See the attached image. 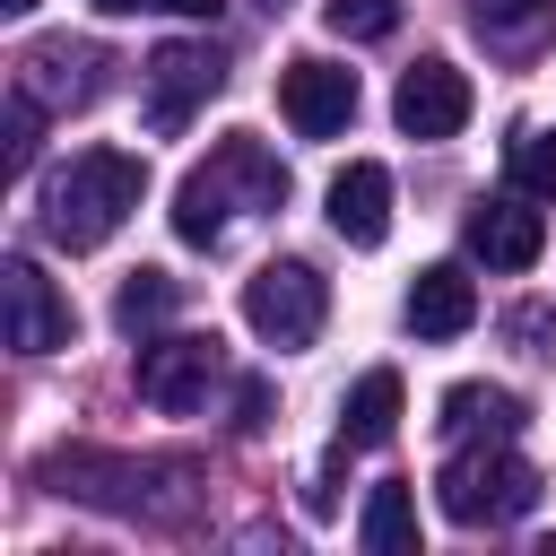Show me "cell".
<instances>
[{"instance_id":"7402d4cb","label":"cell","mask_w":556,"mask_h":556,"mask_svg":"<svg viewBox=\"0 0 556 556\" xmlns=\"http://www.w3.org/2000/svg\"><path fill=\"white\" fill-rule=\"evenodd\" d=\"M269 426V382H243L235 391V434H261Z\"/></svg>"},{"instance_id":"44dd1931","label":"cell","mask_w":556,"mask_h":556,"mask_svg":"<svg viewBox=\"0 0 556 556\" xmlns=\"http://www.w3.org/2000/svg\"><path fill=\"white\" fill-rule=\"evenodd\" d=\"M469 17H478L486 35H530V26L547 17V0H469Z\"/></svg>"},{"instance_id":"ba28073f","label":"cell","mask_w":556,"mask_h":556,"mask_svg":"<svg viewBox=\"0 0 556 556\" xmlns=\"http://www.w3.org/2000/svg\"><path fill=\"white\" fill-rule=\"evenodd\" d=\"M469 78L452 70V61H417V70H400V96H391V122L408 130V139H452L460 122H469Z\"/></svg>"},{"instance_id":"e0dca14e","label":"cell","mask_w":556,"mask_h":556,"mask_svg":"<svg viewBox=\"0 0 556 556\" xmlns=\"http://www.w3.org/2000/svg\"><path fill=\"white\" fill-rule=\"evenodd\" d=\"M174 295H182V287H174L165 269H130V278H122V295H113V321L139 339V330H156V321L174 313Z\"/></svg>"},{"instance_id":"8992f818","label":"cell","mask_w":556,"mask_h":556,"mask_svg":"<svg viewBox=\"0 0 556 556\" xmlns=\"http://www.w3.org/2000/svg\"><path fill=\"white\" fill-rule=\"evenodd\" d=\"M278 113H287L295 139L348 130L356 122V70H339V61H287L278 70Z\"/></svg>"},{"instance_id":"d6986e66","label":"cell","mask_w":556,"mask_h":556,"mask_svg":"<svg viewBox=\"0 0 556 556\" xmlns=\"http://www.w3.org/2000/svg\"><path fill=\"white\" fill-rule=\"evenodd\" d=\"M321 17H330V35H356V43H382V35L400 26V0H330Z\"/></svg>"},{"instance_id":"7a4b0ae2","label":"cell","mask_w":556,"mask_h":556,"mask_svg":"<svg viewBox=\"0 0 556 556\" xmlns=\"http://www.w3.org/2000/svg\"><path fill=\"white\" fill-rule=\"evenodd\" d=\"M434 495H443V513L460 530H495V521H521L539 504V469L521 452H452Z\"/></svg>"},{"instance_id":"6da1fadb","label":"cell","mask_w":556,"mask_h":556,"mask_svg":"<svg viewBox=\"0 0 556 556\" xmlns=\"http://www.w3.org/2000/svg\"><path fill=\"white\" fill-rule=\"evenodd\" d=\"M139 191H148V165H139V156H122V148H78V156L52 174V191H43V235H52L61 252H96V243L139 208Z\"/></svg>"},{"instance_id":"9a60e30c","label":"cell","mask_w":556,"mask_h":556,"mask_svg":"<svg viewBox=\"0 0 556 556\" xmlns=\"http://www.w3.org/2000/svg\"><path fill=\"white\" fill-rule=\"evenodd\" d=\"M174 235H182V243H217V235H226V165H217V156L174 191Z\"/></svg>"},{"instance_id":"5b68a950","label":"cell","mask_w":556,"mask_h":556,"mask_svg":"<svg viewBox=\"0 0 556 556\" xmlns=\"http://www.w3.org/2000/svg\"><path fill=\"white\" fill-rule=\"evenodd\" d=\"M0 321H9V348H17V356H52V348H70V330H78L70 295H61L26 252L0 261Z\"/></svg>"},{"instance_id":"2e32d148","label":"cell","mask_w":556,"mask_h":556,"mask_svg":"<svg viewBox=\"0 0 556 556\" xmlns=\"http://www.w3.org/2000/svg\"><path fill=\"white\" fill-rule=\"evenodd\" d=\"M443 426H452V434H478V426H486V434H513V426H521V400H513V391L452 382V391H443Z\"/></svg>"},{"instance_id":"7c38bea8","label":"cell","mask_w":556,"mask_h":556,"mask_svg":"<svg viewBox=\"0 0 556 556\" xmlns=\"http://www.w3.org/2000/svg\"><path fill=\"white\" fill-rule=\"evenodd\" d=\"M469 321H478V287H469V269H452V261L417 269V287H408V330H417V339H460Z\"/></svg>"},{"instance_id":"3957f363","label":"cell","mask_w":556,"mask_h":556,"mask_svg":"<svg viewBox=\"0 0 556 556\" xmlns=\"http://www.w3.org/2000/svg\"><path fill=\"white\" fill-rule=\"evenodd\" d=\"M321 313H330V278L313 261H269V269L243 278V321L269 348H313L321 339Z\"/></svg>"},{"instance_id":"603a6c76","label":"cell","mask_w":556,"mask_h":556,"mask_svg":"<svg viewBox=\"0 0 556 556\" xmlns=\"http://www.w3.org/2000/svg\"><path fill=\"white\" fill-rule=\"evenodd\" d=\"M174 17H217V0H165Z\"/></svg>"},{"instance_id":"cb8c5ba5","label":"cell","mask_w":556,"mask_h":556,"mask_svg":"<svg viewBox=\"0 0 556 556\" xmlns=\"http://www.w3.org/2000/svg\"><path fill=\"white\" fill-rule=\"evenodd\" d=\"M96 9H104V17H130V9H148V0H96Z\"/></svg>"},{"instance_id":"d4e9b609","label":"cell","mask_w":556,"mask_h":556,"mask_svg":"<svg viewBox=\"0 0 556 556\" xmlns=\"http://www.w3.org/2000/svg\"><path fill=\"white\" fill-rule=\"evenodd\" d=\"M0 9H35V0H0Z\"/></svg>"},{"instance_id":"4fadbf2b","label":"cell","mask_w":556,"mask_h":556,"mask_svg":"<svg viewBox=\"0 0 556 556\" xmlns=\"http://www.w3.org/2000/svg\"><path fill=\"white\" fill-rule=\"evenodd\" d=\"M391 434H400V374L374 365V374L348 391V408H339V443H348V452H382Z\"/></svg>"},{"instance_id":"5bb4252c","label":"cell","mask_w":556,"mask_h":556,"mask_svg":"<svg viewBox=\"0 0 556 556\" xmlns=\"http://www.w3.org/2000/svg\"><path fill=\"white\" fill-rule=\"evenodd\" d=\"M356 539H365L374 556H408V547H417V486H408V478H382V486L365 495V513H356Z\"/></svg>"},{"instance_id":"ffe728a7","label":"cell","mask_w":556,"mask_h":556,"mask_svg":"<svg viewBox=\"0 0 556 556\" xmlns=\"http://www.w3.org/2000/svg\"><path fill=\"white\" fill-rule=\"evenodd\" d=\"M35 130H43V104L17 87V104H9V148H0V174H9V182L35 165Z\"/></svg>"},{"instance_id":"30bf717a","label":"cell","mask_w":556,"mask_h":556,"mask_svg":"<svg viewBox=\"0 0 556 556\" xmlns=\"http://www.w3.org/2000/svg\"><path fill=\"white\" fill-rule=\"evenodd\" d=\"M17 87H26L43 113H61V104H87V96L104 87V52H96V43H70V35H52V43H35V52L17 61Z\"/></svg>"},{"instance_id":"8fae6325","label":"cell","mask_w":556,"mask_h":556,"mask_svg":"<svg viewBox=\"0 0 556 556\" xmlns=\"http://www.w3.org/2000/svg\"><path fill=\"white\" fill-rule=\"evenodd\" d=\"M330 226H339V243H356V252H374V243L391 235V174H382L374 156H356V165L330 182Z\"/></svg>"},{"instance_id":"ac0fdd59","label":"cell","mask_w":556,"mask_h":556,"mask_svg":"<svg viewBox=\"0 0 556 556\" xmlns=\"http://www.w3.org/2000/svg\"><path fill=\"white\" fill-rule=\"evenodd\" d=\"M513 182L530 200H556V130H513Z\"/></svg>"},{"instance_id":"277c9868","label":"cell","mask_w":556,"mask_h":556,"mask_svg":"<svg viewBox=\"0 0 556 556\" xmlns=\"http://www.w3.org/2000/svg\"><path fill=\"white\" fill-rule=\"evenodd\" d=\"M217 330H174V339H148L139 348V400L156 408V417H191L200 400H208V382H217Z\"/></svg>"},{"instance_id":"9c48e42d","label":"cell","mask_w":556,"mask_h":556,"mask_svg":"<svg viewBox=\"0 0 556 556\" xmlns=\"http://www.w3.org/2000/svg\"><path fill=\"white\" fill-rule=\"evenodd\" d=\"M469 252H478L486 269H530V261L547 252V217L530 208V191L478 200V208H469Z\"/></svg>"},{"instance_id":"52a82bcc","label":"cell","mask_w":556,"mask_h":556,"mask_svg":"<svg viewBox=\"0 0 556 556\" xmlns=\"http://www.w3.org/2000/svg\"><path fill=\"white\" fill-rule=\"evenodd\" d=\"M217 78H226V61H217L208 43H156V52H148V122H156V130H182L191 104L217 96Z\"/></svg>"}]
</instances>
